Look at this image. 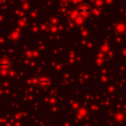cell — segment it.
Segmentation results:
<instances>
[{
  "label": "cell",
  "instance_id": "obj_1",
  "mask_svg": "<svg viewBox=\"0 0 126 126\" xmlns=\"http://www.w3.org/2000/svg\"><path fill=\"white\" fill-rule=\"evenodd\" d=\"M90 12H91V8L88 5H81L78 8V13L81 15H88L90 14Z\"/></svg>",
  "mask_w": 126,
  "mask_h": 126
}]
</instances>
